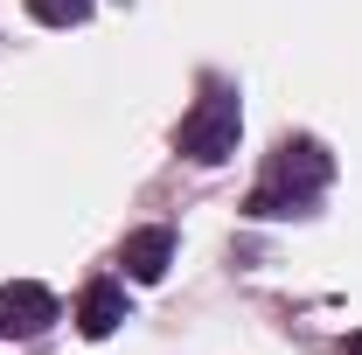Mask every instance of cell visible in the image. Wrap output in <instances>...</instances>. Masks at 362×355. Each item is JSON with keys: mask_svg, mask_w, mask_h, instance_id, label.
Instances as JSON below:
<instances>
[{"mask_svg": "<svg viewBox=\"0 0 362 355\" xmlns=\"http://www.w3.org/2000/svg\"><path fill=\"white\" fill-rule=\"evenodd\" d=\"M119 265H126V279H139V286H153V279H168V265H175V230H133L126 244H119Z\"/></svg>", "mask_w": 362, "mask_h": 355, "instance_id": "cell-4", "label": "cell"}, {"mask_svg": "<svg viewBox=\"0 0 362 355\" xmlns=\"http://www.w3.org/2000/svg\"><path fill=\"white\" fill-rule=\"evenodd\" d=\"M237 98H230L223 84H209L202 98H195V112L181 119V133H175V146L188 153V161H202V168H216V161H230L237 153Z\"/></svg>", "mask_w": 362, "mask_h": 355, "instance_id": "cell-2", "label": "cell"}, {"mask_svg": "<svg viewBox=\"0 0 362 355\" xmlns=\"http://www.w3.org/2000/svg\"><path fill=\"white\" fill-rule=\"evenodd\" d=\"M28 14L49 21V28H70V21H84V14H90V0H28Z\"/></svg>", "mask_w": 362, "mask_h": 355, "instance_id": "cell-6", "label": "cell"}, {"mask_svg": "<svg viewBox=\"0 0 362 355\" xmlns=\"http://www.w3.org/2000/svg\"><path fill=\"white\" fill-rule=\"evenodd\" d=\"M119 320H126V293L112 279H90L84 300H77V327H84L90 342H105V334H119Z\"/></svg>", "mask_w": 362, "mask_h": 355, "instance_id": "cell-5", "label": "cell"}, {"mask_svg": "<svg viewBox=\"0 0 362 355\" xmlns=\"http://www.w3.org/2000/svg\"><path fill=\"white\" fill-rule=\"evenodd\" d=\"M49 320H56V293H49V286H35V279L0 286V334H7V342H35Z\"/></svg>", "mask_w": 362, "mask_h": 355, "instance_id": "cell-3", "label": "cell"}, {"mask_svg": "<svg viewBox=\"0 0 362 355\" xmlns=\"http://www.w3.org/2000/svg\"><path fill=\"white\" fill-rule=\"evenodd\" d=\"M341 355H362V327H356V334H349V342H341Z\"/></svg>", "mask_w": 362, "mask_h": 355, "instance_id": "cell-7", "label": "cell"}, {"mask_svg": "<svg viewBox=\"0 0 362 355\" xmlns=\"http://www.w3.org/2000/svg\"><path fill=\"white\" fill-rule=\"evenodd\" d=\"M327 175H334V161L320 153L314 139H286V146L272 153V175L251 188V202H244V209H251L258 223H272V216H300L320 188H327Z\"/></svg>", "mask_w": 362, "mask_h": 355, "instance_id": "cell-1", "label": "cell"}]
</instances>
